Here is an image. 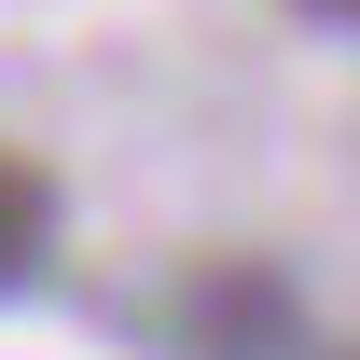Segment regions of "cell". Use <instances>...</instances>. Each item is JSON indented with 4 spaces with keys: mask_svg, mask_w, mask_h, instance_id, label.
Here are the masks:
<instances>
[{
    "mask_svg": "<svg viewBox=\"0 0 360 360\" xmlns=\"http://www.w3.org/2000/svg\"><path fill=\"white\" fill-rule=\"evenodd\" d=\"M42 264H56V167H28L0 139V291H28Z\"/></svg>",
    "mask_w": 360,
    "mask_h": 360,
    "instance_id": "obj_2",
    "label": "cell"
},
{
    "mask_svg": "<svg viewBox=\"0 0 360 360\" xmlns=\"http://www.w3.org/2000/svg\"><path fill=\"white\" fill-rule=\"evenodd\" d=\"M194 347H208V360H305L291 277H277V264H208V277H194Z\"/></svg>",
    "mask_w": 360,
    "mask_h": 360,
    "instance_id": "obj_1",
    "label": "cell"
},
{
    "mask_svg": "<svg viewBox=\"0 0 360 360\" xmlns=\"http://www.w3.org/2000/svg\"><path fill=\"white\" fill-rule=\"evenodd\" d=\"M291 14H319V28H347V42H360V0H291Z\"/></svg>",
    "mask_w": 360,
    "mask_h": 360,
    "instance_id": "obj_3",
    "label": "cell"
},
{
    "mask_svg": "<svg viewBox=\"0 0 360 360\" xmlns=\"http://www.w3.org/2000/svg\"><path fill=\"white\" fill-rule=\"evenodd\" d=\"M333 360H360V347H333Z\"/></svg>",
    "mask_w": 360,
    "mask_h": 360,
    "instance_id": "obj_4",
    "label": "cell"
}]
</instances>
